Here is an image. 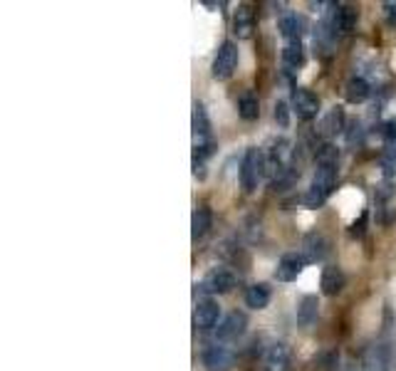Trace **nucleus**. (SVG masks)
Segmentation results:
<instances>
[{"mask_svg":"<svg viewBox=\"0 0 396 371\" xmlns=\"http://www.w3.org/2000/svg\"><path fill=\"white\" fill-rule=\"evenodd\" d=\"M238 117L243 122H255L260 117V102H257V97L252 92L240 94V99H238Z\"/></svg>","mask_w":396,"mask_h":371,"instance_id":"obj_20","label":"nucleus"},{"mask_svg":"<svg viewBox=\"0 0 396 371\" xmlns=\"http://www.w3.org/2000/svg\"><path fill=\"white\" fill-rule=\"evenodd\" d=\"M201 287L208 295H226V292H231L233 287H235V277H233V272L226 270V267H213V270H208V275L203 277Z\"/></svg>","mask_w":396,"mask_h":371,"instance_id":"obj_7","label":"nucleus"},{"mask_svg":"<svg viewBox=\"0 0 396 371\" xmlns=\"http://www.w3.org/2000/svg\"><path fill=\"white\" fill-rule=\"evenodd\" d=\"M369 94H371V87H369V82H366L364 77H351V79H346V84H344V99L349 104H361V102H366L369 99Z\"/></svg>","mask_w":396,"mask_h":371,"instance_id":"obj_17","label":"nucleus"},{"mask_svg":"<svg viewBox=\"0 0 396 371\" xmlns=\"http://www.w3.org/2000/svg\"><path fill=\"white\" fill-rule=\"evenodd\" d=\"M206 143H213L211 119L206 114V107L196 102L193 104V146H206Z\"/></svg>","mask_w":396,"mask_h":371,"instance_id":"obj_10","label":"nucleus"},{"mask_svg":"<svg viewBox=\"0 0 396 371\" xmlns=\"http://www.w3.org/2000/svg\"><path fill=\"white\" fill-rule=\"evenodd\" d=\"M342 129H344V112H342V107H332L330 114L325 117V122H322V131L327 136H334Z\"/></svg>","mask_w":396,"mask_h":371,"instance_id":"obj_22","label":"nucleus"},{"mask_svg":"<svg viewBox=\"0 0 396 371\" xmlns=\"http://www.w3.org/2000/svg\"><path fill=\"white\" fill-rule=\"evenodd\" d=\"M356 20H359V13H356L354 5L339 3V5H334V10H332L330 25H327V28H330L332 37H346V35L354 33Z\"/></svg>","mask_w":396,"mask_h":371,"instance_id":"obj_4","label":"nucleus"},{"mask_svg":"<svg viewBox=\"0 0 396 371\" xmlns=\"http://www.w3.org/2000/svg\"><path fill=\"white\" fill-rule=\"evenodd\" d=\"M344 285H346V277H344V272H342V267H337V265H327L325 270H322V277H320L322 295H327V297H337L342 290H344Z\"/></svg>","mask_w":396,"mask_h":371,"instance_id":"obj_14","label":"nucleus"},{"mask_svg":"<svg viewBox=\"0 0 396 371\" xmlns=\"http://www.w3.org/2000/svg\"><path fill=\"white\" fill-rule=\"evenodd\" d=\"M282 64L287 69H300L305 64V47H302L300 40L285 42V47H282Z\"/></svg>","mask_w":396,"mask_h":371,"instance_id":"obj_19","label":"nucleus"},{"mask_svg":"<svg viewBox=\"0 0 396 371\" xmlns=\"http://www.w3.org/2000/svg\"><path fill=\"white\" fill-rule=\"evenodd\" d=\"M366 220H369V213H361L359 220H354V223L349 225V235H351V237H361V235H364Z\"/></svg>","mask_w":396,"mask_h":371,"instance_id":"obj_25","label":"nucleus"},{"mask_svg":"<svg viewBox=\"0 0 396 371\" xmlns=\"http://www.w3.org/2000/svg\"><path fill=\"white\" fill-rule=\"evenodd\" d=\"M280 35L285 37V42H292V40H300L302 35V20L297 15H285L280 20Z\"/></svg>","mask_w":396,"mask_h":371,"instance_id":"obj_23","label":"nucleus"},{"mask_svg":"<svg viewBox=\"0 0 396 371\" xmlns=\"http://www.w3.org/2000/svg\"><path fill=\"white\" fill-rule=\"evenodd\" d=\"M203 369L206 371H233L235 366V354L226 346H206L201 354Z\"/></svg>","mask_w":396,"mask_h":371,"instance_id":"obj_6","label":"nucleus"},{"mask_svg":"<svg viewBox=\"0 0 396 371\" xmlns=\"http://www.w3.org/2000/svg\"><path fill=\"white\" fill-rule=\"evenodd\" d=\"M238 59H240V52H238V45L233 42V40H226V42H221V47H218L216 57H213V64H211V74L213 79H231L233 72H235L238 67Z\"/></svg>","mask_w":396,"mask_h":371,"instance_id":"obj_3","label":"nucleus"},{"mask_svg":"<svg viewBox=\"0 0 396 371\" xmlns=\"http://www.w3.org/2000/svg\"><path fill=\"white\" fill-rule=\"evenodd\" d=\"M262 366H265V371H290L292 366L290 346L282 344V341L270 344L265 349V356H262Z\"/></svg>","mask_w":396,"mask_h":371,"instance_id":"obj_9","label":"nucleus"},{"mask_svg":"<svg viewBox=\"0 0 396 371\" xmlns=\"http://www.w3.org/2000/svg\"><path fill=\"white\" fill-rule=\"evenodd\" d=\"M211 225H213V211L208 206H198L191 218V237L193 240L206 237L208 230H211Z\"/></svg>","mask_w":396,"mask_h":371,"instance_id":"obj_16","label":"nucleus"},{"mask_svg":"<svg viewBox=\"0 0 396 371\" xmlns=\"http://www.w3.org/2000/svg\"><path fill=\"white\" fill-rule=\"evenodd\" d=\"M384 136L389 141V146H396V117H391L389 122L384 124Z\"/></svg>","mask_w":396,"mask_h":371,"instance_id":"obj_27","label":"nucleus"},{"mask_svg":"<svg viewBox=\"0 0 396 371\" xmlns=\"http://www.w3.org/2000/svg\"><path fill=\"white\" fill-rule=\"evenodd\" d=\"M252 30H255V10L252 5L240 3L233 13V33L238 40H248L252 37Z\"/></svg>","mask_w":396,"mask_h":371,"instance_id":"obj_12","label":"nucleus"},{"mask_svg":"<svg viewBox=\"0 0 396 371\" xmlns=\"http://www.w3.org/2000/svg\"><path fill=\"white\" fill-rule=\"evenodd\" d=\"M327 255V240L322 235H310L305 240V260L317 262Z\"/></svg>","mask_w":396,"mask_h":371,"instance_id":"obj_21","label":"nucleus"},{"mask_svg":"<svg viewBox=\"0 0 396 371\" xmlns=\"http://www.w3.org/2000/svg\"><path fill=\"white\" fill-rule=\"evenodd\" d=\"M245 326H248V317L243 314V312H231V314L216 326V339L218 341L238 339V336L245 331Z\"/></svg>","mask_w":396,"mask_h":371,"instance_id":"obj_13","label":"nucleus"},{"mask_svg":"<svg viewBox=\"0 0 396 371\" xmlns=\"http://www.w3.org/2000/svg\"><path fill=\"white\" fill-rule=\"evenodd\" d=\"M292 112L302 122H312L320 114V97L305 87H295L292 89Z\"/></svg>","mask_w":396,"mask_h":371,"instance_id":"obj_5","label":"nucleus"},{"mask_svg":"<svg viewBox=\"0 0 396 371\" xmlns=\"http://www.w3.org/2000/svg\"><path fill=\"white\" fill-rule=\"evenodd\" d=\"M317 317H320V300H317L315 295L302 297L300 305H297V324H300L302 329H310L317 322Z\"/></svg>","mask_w":396,"mask_h":371,"instance_id":"obj_15","label":"nucleus"},{"mask_svg":"<svg viewBox=\"0 0 396 371\" xmlns=\"http://www.w3.org/2000/svg\"><path fill=\"white\" fill-rule=\"evenodd\" d=\"M384 10H386V18H389V23L396 25V3H384Z\"/></svg>","mask_w":396,"mask_h":371,"instance_id":"obj_28","label":"nucleus"},{"mask_svg":"<svg viewBox=\"0 0 396 371\" xmlns=\"http://www.w3.org/2000/svg\"><path fill=\"white\" fill-rule=\"evenodd\" d=\"M265 176V151L250 146L243 153L240 161V186L245 193H252L260 183V178Z\"/></svg>","mask_w":396,"mask_h":371,"instance_id":"obj_2","label":"nucleus"},{"mask_svg":"<svg viewBox=\"0 0 396 371\" xmlns=\"http://www.w3.org/2000/svg\"><path fill=\"white\" fill-rule=\"evenodd\" d=\"M275 122H277V126H282V129L290 126V107H287V102H282V99L275 102Z\"/></svg>","mask_w":396,"mask_h":371,"instance_id":"obj_24","label":"nucleus"},{"mask_svg":"<svg viewBox=\"0 0 396 371\" xmlns=\"http://www.w3.org/2000/svg\"><path fill=\"white\" fill-rule=\"evenodd\" d=\"M337 178H339V166H337V148L332 143L322 146L317 151V168L315 178H312V186L305 196V203L310 208H320L327 203V198L332 196L337 186Z\"/></svg>","mask_w":396,"mask_h":371,"instance_id":"obj_1","label":"nucleus"},{"mask_svg":"<svg viewBox=\"0 0 396 371\" xmlns=\"http://www.w3.org/2000/svg\"><path fill=\"white\" fill-rule=\"evenodd\" d=\"M320 371H334L337 366V354L334 351H325V354H320Z\"/></svg>","mask_w":396,"mask_h":371,"instance_id":"obj_26","label":"nucleus"},{"mask_svg":"<svg viewBox=\"0 0 396 371\" xmlns=\"http://www.w3.org/2000/svg\"><path fill=\"white\" fill-rule=\"evenodd\" d=\"M307 260L305 255H297V252H287V255L280 257V262H277L275 267V280L280 282H292L300 277V272L305 270Z\"/></svg>","mask_w":396,"mask_h":371,"instance_id":"obj_11","label":"nucleus"},{"mask_svg":"<svg viewBox=\"0 0 396 371\" xmlns=\"http://www.w3.org/2000/svg\"><path fill=\"white\" fill-rule=\"evenodd\" d=\"M218 317H221V307L213 297H201L196 302V310H193V324L198 329H213L218 324Z\"/></svg>","mask_w":396,"mask_h":371,"instance_id":"obj_8","label":"nucleus"},{"mask_svg":"<svg viewBox=\"0 0 396 371\" xmlns=\"http://www.w3.org/2000/svg\"><path fill=\"white\" fill-rule=\"evenodd\" d=\"M245 305L250 310H265L270 305V287L265 282H255V285L248 287L245 292Z\"/></svg>","mask_w":396,"mask_h":371,"instance_id":"obj_18","label":"nucleus"}]
</instances>
